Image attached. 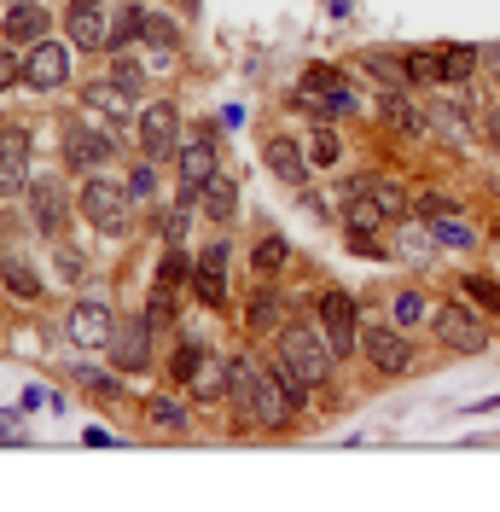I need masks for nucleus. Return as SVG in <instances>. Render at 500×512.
<instances>
[{
  "label": "nucleus",
  "instance_id": "obj_1",
  "mask_svg": "<svg viewBox=\"0 0 500 512\" xmlns=\"http://www.w3.org/2000/svg\"><path fill=\"white\" fill-rule=\"evenodd\" d=\"M280 361L297 373V379H309L314 390L332 379V367H338V350H332V338L320 332V320H285L280 326Z\"/></svg>",
  "mask_w": 500,
  "mask_h": 512
},
{
  "label": "nucleus",
  "instance_id": "obj_2",
  "mask_svg": "<svg viewBox=\"0 0 500 512\" xmlns=\"http://www.w3.org/2000/svg\"><path fill=\"white\" fill-rule=\"evenodd\" d=\"M76 210H82L99 233H111V239H123L128 222H134V198H128V187L111 181V175H88L82 192H76Z\"/></svg>",
  "mask_w": 500,
  "mask_h": 512
},
{
  "label": "nucleus",
  "instance_id": "obj_3",
  "mask_svg": "<svg viewBox=\"0 0 500 512\" xmlns=\"http://www.w3.org/2000/svg\"><path fill=\"white\" fill-rule=\"evenodd\" d=\"M268 384H274V367H256L250 355H233L227 361V408L239 425H262V408H268Z\"/></svg>",
  "mask_w": 500,
  "mask_h": 512
},
{
  "label": "nucleus",
  "instance_id": "obj_4",
  "mask_svg": "<svg viewBox=\"0 0 500 512\" xmlns=\"http://www.w3.org/2000/svg\"><path fill=\"white\" fill-rule=\"evenodd\" d=\"M175 175H181V204H198V192L221 175V140H216V128H198L192 140H181V152H175Z\"/></svg>",
  "mask_w": 500,
  "mask_h": 512
},
{
  "label": "nucleus",
  "instance_id": "obj_5",
  "mask_svg": "<svg viewBox=\"0 0 500 512\" xmlns=\"http://www.w3.org/2000/svg\"><path fill=\"white\" fill-rule=\"evenodd\" d=\"M431 332H437L442 350H454V355H483L489 350V320L477 315V309H466V303H442V309H431Z\"/></svg>",
  "mask_w": 500,
  "mask_h": 512
},
{
  "label": "nucleus",
  "instance_id": "obj_6",
  "mask_svg": "<svg viewBox=\"0 0 500 512\" xmlns=\"http://www.w3.org/2000/svg\"><path fill=\"white\" fill-rule=\"evenodd\" d=\"M314 320H320V332L332 338L338 361H344V355H355V338L367 332V326H361V303H355V297H349L344 286L320 291V303H314Z\"/></svg>",
  "mask_w": 500,
  "mask_h": 512
},
{
  "label": "nucleus",
  "instance_id": "obj_7",
  "mask_svg": "<svg viewBox=\"0 0 500 512\" xmlns=\"http://www.w3.org/2000/svg\"><path fill=\"white\" fill-rule=\"evenodd\" d=\"M152 320L146 315H123L111 326V338H105V355H111V367L117 373H146L152 367Z\"/></svg>",
  "mask_w": 500,
  "mask_h": 512
},
{
  "label": "nucleus",
  "instance_id": "obj_8",
  "mask_svg": "<svg viewBox=\"0 0 500 512\" xmlns=\"http://www.w3.org/2000/svg\"><path fill=\"white\" fill-rule=\"evenodd\" d=\"M70 41H53V35H41L30 41V53H24V88L35 94H59L64 82H70Z\"/></svg>",
  "mask_w": 500,
  "mask_h": 512
},
{
  "label": "nucleus",
  "instance_id": "obj_9",
  "mask_svg": "<svg viewBox=\"0 0 500 512\" xmlns=\"http://www.w3.org/2000/svg\"><path fill=\"white\" fill-rule=\"evenodd\" d=\"M361 355L373 361V373L402 379L407 367H413V338H407V326L384 320V326H367V332H361Z\"/></svg>",
  "mask_w": 500,
  "mask_h": 512
},
{
  "label": "nucleus",
  "instance_id": "obj_10",
  "mask_svg": "<svg viewBox=\"0 0 500 512\" xmlns=\"http://www.w3.org/2000/svg\"><path fill=\"white\" fill-rule=\"evenodd\" d=\"M134 128H140V152L152 163H163L169 152H181V111H175V99H146Z\"/></svg>",
  "mask_w": 500,
  "mask_h": 512
},
{
  "label": "nucleus",
  "instance_id": "obj_11",
  "mask_svg": "<svg viewBox=\"0 0 500 512\" xmlns=\"http://www.w3.org/2000/svg\"><path fill=\"white\" fill-rule=\"evenodd\" d=\"M111 326H117V315H111L99 297H82V303H70V309H64V338H70L76 350H105Z\"/></svg>",
  "mask_w": 500,
  "mask_h": 512
},
{
  "label": "nucleus",
  "instance_id": "obj_12",
  "mask_svg": "<svg viewBox=\"0 0 500 512\" xmlns=\"http://www.w3.org/2000/svg\"><path fill=\"white\" fill-rule=\"evenodd\" d=\"M30 216H35V233L47 245H59L64 227H70V192L59 181H30Z\"/></svg>",
  "mask_w": 500,
  "mask_h": 512
},
{
  "label": "nucleus",
  "instance_id": "obj_13",
  "mask_svg": "<svg viewBox=\"0 0 500 512\" xmlns=\"http://www.w3.org/2000/svg\"><path fill=\"white\" fill-rule=\"evenodd\" d=\"M192 297L210 303V309L227 303V239H210L198 251V262H192Z\"/></svg>",
  "mask_w": 500,
  "mask_h": 512
},
{
  "label": "nucleus",
  "instance_id": "obj_14",
  "mask_svg": "<svg viewBox=\"0 0 500 512\" xmlns=\"http://www.w3.org/2000/svg\"><path fill=\"white\" fill-rule=\"evenodd\" d=\"M30 187V134L0 128V198H18Z\"/></svg>",
  "mask_w": 500,
  "mask_h": 512
},
{
  "label": "nucleus",
  "instance_id": "obj_15",
  "mask_svg": "<svg viewBox=\"0 0 500 512\" xmlns=\"http://www.w3.org/2000/svg\"><path fill=\"white\" fill-rule=\"evenodd\" d=\"M64 35L76 53H111V24L105 6H64Z\"/></svg>",
  "mask_w": 500,
  "mask_h": 512
},
{
  "label": "nucleus",
  "instance_id": "obj_16",
  "mask_svg": "<svg viewBox=\"0 0 500 512\" xmlns=\"http://www.w3.org/2000/svg\"><path fill=\"white\" fill-rule=\"evenodd\" d=\"M262 163L280 175L285 187H309V152H303V140H291V134H268L262 140Z\"/></svg>",
  "mask_w": 500,
  "mask_h": 512
},
{
  "label": "nucleus",
  "instance_id": "obj_17",
  "mask_svg": "<svg viewBox=\"0 0 500 512\" xmlns=\"http://www.w3.org/2000/svg\"><path fill=\"white\" fill-rule=\"evenodd\" d=\"M53 30V12L41 6V0H12L6 12H0V35L12 41V47H30L41 35Z\"/></svg>",
  "mask_w": 500,
  "mask_h": 512
},
{
  "label": "nucleus",
  "instance_id": "obj_18",
  "mask_svg": "<svg viewBox=\"0 0 500 512\" xmlns=\"http://www.w3.org/2000/svg\"><path fill=\"white\" fill-rule=\"evenodd\" d=\"M111 152H117V140L105 128H82V123L64 128V163L70 169H99V163H111Z\"/></svg>",
  "mask_w": 500,
  "mask_h": 512
},
{
  "label": "nucleus",
  "instance_id": "obj_19",
  "mask_svg": "<svg viewBox=\"0 0 500 512\" xmlns=\"http://www.w3.org/2000/svg\"><path fill=\"white\" fill-rule=\"evenodd\" d=\"M431 53H437V82H448V88L471 82V70L483 64V47H471V41H437Z\"/></svg>",
  "mask_w": 500,
  "mask_h": 512
},
{
  "label": "nucleus",
  "instance_id": "obj_20",
  "mask_svg": "<svg viewBox=\"0 0 500 512\" xmlns=\"http://www.w3.org/2000/svg\"><path fill=\"white\" fill-rule=\"evenodd\" d=\"M378 111H384V123L390 128H402V134H413V140L431 134V117L407 99V88H384V94H378Z\"/></svg>",
  "mask_w": 500,
  "mask_h": 512
},
{
  "label": "nucleus",
  "instance_id": "obj_21",
  "mask_svg": "<svg viewBox=\"0 0 500 512\" xmlns=\"http://www.w3.org/2000/svg\"><path fill=\"white\" fill-rule=\"evenodd\" d=\"M82 105H88V111H99V117H111V123H128L134 94H128L117 76H105V82H88V88H82Z\"/></svg>",
  "mask_w": 500,
  "mask_h": 512
},
{
  "label": "nucleus",
  "instance_id": "obj_22",
  "mask_svg": "<svg viewBox=\"0 0 500 512\" xmlns=\"http://www.w3.org/2000/svg\"><path fill=\"white\" fill-rule=\"evenodd\" d=\"M460 105H466V99H431V128L454 140V152H471V146H477V134H471V123H466V111H460Z\"/></svg>",
  "mask_w": 500,
  "mask_h": 512
},
{
  "label": "nucleus",
  "instance_id": "obj_23",
  "mask_svg": "<svg viewBox=\"0 0 500 512\" xmlns=\"http://www.w3.org/2000/svg\"><path fill=\"white\" fill-rule=\"evenodd\" d=\"M0 286L12 291V297H18V303H35V297H41V274H35L30 262H18V256H6V262H0Z\"/></svg>",
  "mask_w": 500,
  "mask_h": 512
},
{
  "label": "nucleus",
  "instance_id": "obj_24",
  "mask_svg": "<svg viewBox=\"0 0 500 512\" xmlns=\"http://www.w3.org/2000/svg\"><path fill=\"white\" fill-rule=\"evenodd\" d=\"M140 41H146L152 53H181V24H175L169 12H152V6H146V24H140Z\"/></svg>",
  "mask_w": 500,
  "mask_h": 512
},
{
  "label": "nucleus",
  "instance_id": "obj_25",
  "mask_svg": "<svg viewBox=\"0 0 500 512\" xmlns=\"http://www.w3.org/2000/svg\"><path fill=\"white\" fill-rule=\"evenodd\" d=\"M204 361H210L204 338H181V344H175V355H169V379H175V384H192L198 373H204Z\"/></svg>",
  "mask_w": 500,
  "mask_h": 512
},
{
  "label": "nucleus",
  "instance_id": "obj_26",
  "mask_svg": "<svg viewBox=\"0 0 500 512\" xmlns=\"http://www.w3.org/2000/svg\"><path fill=\"white\" fill-rule=\"evenodd\" d=\"M431 239H437V251H471V245H483V233L471 222H460V216H437Z\"/></svg>",
  "mask_w": 500,
  "mask_h": 512
},
{
  "label": "nucleus",
  "instance_id": "obj_27",
  "mask_svg": "<svg viewBox=\"0 0 500 512\" xmlns=\"http://www.w3.org/2000/svg\"><path fill=\"white\" fill-rule=\"evenodd\" d=\"M250 332H280L285 326V309H280V291L274 286H256V297H250Z\"/></svg>",
  "mask_w": 500,
  "mask_h": 512
},
{
  "label": "nucleus",
  "instance_id": "obj_28",
  "mask_svg": "<svg viewBox=\"0 0 500 512\" xmlns=\"http://www.w3.org/2000/svg\"><path fill=\"white\" fill-rule=\"evenodd\" d=\"M303 152H309L314 169H332V163H344V140H338V128L314 123V128H309V140H303Z\"/></svg>",
  "mask_w": 500,
  "mask_h": 512
},
{
  "label": "nucleus",
  "instance_id": "obj_29",
  "mask_svg": "<svg viewBox=\"0 0 500 512\" xmlns=\"http://www.w3.org/2000/svg\"><path fill=\"white\" fill-rule=\"evenodd\" d=\"M146 425H157V431H187L192 408L175 402V396H146Z\"/></svg>",
  "mask_w": 500,
  "mask_h": 512
},
{
  "label": "nucleus",
  "instance_id": "obj_30",
  "mask_svg": "<svg viewBox=\"0 0 500 512\" xmlns=\"http://www.w3.org/2000/svg\"><path fill=\"white\" fill-rule=\"evenodd\" d=\"M198 210L210 216V222H233V210H239V192H233V181H210V187L198 192Z\"/></svg>",
  "mask_w": 500,
  "mask_h": 512
},
{
  "label": "nucleus",
  "instance_id": "obj_31",
  "mask_svg": "<svg viewBox=\"0 0 500 512\" xmlns=\"http://www.w3.org/2000/svg\"><path fill=\"white\" fill-rule=\"evenodd\" d=\"M285 256H291V245H285L280 233H262V239L250 245V268H256V274H280Z\"/></svg>",
  "mask_w": 500,
  "mask_h": 512
},
{
  "label": "nucleus",
  "instance_id": "obj_32",
  "mask_svg": "<svg viewBox=\"0 0 500 512\" xmlns=\"http://www.w3.org/2000/svg\"><path fill=\"white\" fill-rule=\"evenodd\" d=\"M140 24H146V6H140V0H128V6H117V18H111V53H123L128 41L140 35Z\"/></svg>",
  "mask_w": 500,
  "mask_h": 512
},
{
  "label": "nucleus",
  "instance_id": "obj_33",
  "mask_svg": "<svg viewBox=\"0 0 500 512\" xmlns=\"http://www.w3.org/2000/svg\"><path fill=\"white\" fill-rule=\"evenodd\" d=\"M187 390L198 396V402H221V396H227V361H216V355H210V361H204V373H198Z\"/></svg>",
  "mask_w": 500,
  "mask_h": 512
},
{
  "label": "nucleus",
  "instance_id": "obj_34",
  "mask_svg": "<svg viewBox=\"0 0 500 512\" xmlns=\"http://www.w3.org/2000/svg\"><path fill=\"white\" fill-rule=\"evenodd\" d=\"M413 210H419L425 222H437V216H460V198H454V192H442V187H419V192H413Z\"/></svg>",
  "mask_w": 500,
  "mask_h": 512
},
{
  "label": "nucleus",
  "instance_id": "obj_35",
  "mask_svg": "<svg viewBox=\"0 0 500 512\" xmlns=\"http://www.w3.org/2000/svg\"><path fill=\"white\" fill-rule=\"evenodd\" d=\"M390 320H396V326H407V332H413L419 320H431V309H425V297H419V291H413V286H402V291H396V297H390Z\"/></svg>",
  "mask_w": 500,
  "mask_h": 512
},
{
  "label": "nucleus",
  "instance_id": "obj_36",
  "mask_svg": "<svg viewBox=\"0 0 500 512\" xmlns=\"http://www.w3.org/2000/svg\"><path fill=\"white\" fill-rule=\"evenodd\" d=\"M157 286H163V291H181V286H192V262H187V251H181V245H169V251H163V268H157Z\"/></svg>",
  "mask_w": 500,
  "mask_h": 512
},
{
  "label": "nucleus",
  "instance_id": "obj_37",
  "mask_svg": "<svg viewBox=\"0 0 500 512\" xmlns=\"http://www.w3.org/2000/svg\"><path fill=\"white\" fill-rule=\"evenodd\" d=\"M361 64L373 70L384 88H413V82H407V53H402V59H390V53H367Z\"/></svg>",
  "mask_w": 500,
  "mask_h": 512
},
{
  "label": "nucleus",
  "instance_id": "obj_38",
  "mask_svg": "<svg viewBox=\"0 0 500 512\" xmlns=\"http://www.w3.org/2000/svg\"><path fill=\"white\" fill-rule=\"evenodd\" d=\"M460 291H466V303H477V309H495V315H500V280H495V274H466V280H460Z\"/></svg>",
  "mask_w": 500,
  "mask_h": 512
},
{
  "label": "nucleus",
  "instance_id": "obj_39",
  "mask_svg": "<svg viewBox=\"0 0 500 512\" xmlns=\"http://www.w3.org/2000/svg\"><path fill=\"white\" fill-rule=\"evenodd\" d=\"M407 82H413V88H431V82H437V53H431V47H413V53H407Z\"/></svg>",
  "mask_w": 500,
  "mask_h": 512
},
{
  "label": "nucleus",
  "instance_id": "obj_40",
  "mask_svg": "<svg viewBox=\"0 0 500 512\" xmlns=\"http://www.w3.org/2000/svg\"><path fill=\"white\" fill-rule=\"evenodd\" d=\"M12 88H24V53L6 41L0 47V94H12Z\"/></svg>",
  "mask_w": 500,
  "mask_h": 512
},
{
  "label": "nucleus",
  "instance_id": "obj_41",
  "mask_svg": "<svg viewBox=\"0 0 500 512\" xmlns=\"http://www.w3.org/2000/svg\"><path fill=\"white\" fill-rule=\"evenodd\" d=\"M152 192H157V163L146 158V163H134V169H128V198H134V204H146Z\"/></svg>",
  "mask_w": 500,
  "mask_h": 512
},
{
  "label": "nucleus",
  "instance_id": "obj_42",
  "mask_svg": "<svg viewBox=\"0 0 500 512\" xmlns=\"http://www.w3.org/2000/svg\"><path fill=\"white\" fill-rule=\"evenodd\" d=\"M146 320H152V332H169L175 326V291H152V303H146Z\"/></svg>",
  "mask_w": 500,
  "mask_h": 512
},
{
  "label": "nucleus",
  "instance_id": "obj_43",
  "mask_svg": "<svg viewBox=\"0 0 500 512\" xmlns=\"http://www.w3.org/2000/svg\"><path fill=\"white\" fill-rule=\"evenodd\" d=\"M53 262H59V280H70V286H76V280H82V268H88V262H82V251H70V245H53Z\"/></svg>",
  "mask_w": 500,
  "mask_h": 512
},
{
  "label": "nucleus",
  "instance_id": "obj_44",
  "mask_svg": "<svg viewBox=\"0 0 500 512\" xmlns=\"http://www.w3.org/2000/svg\"><path fill=\"white\" fill-rule=\"evenodd\" d=\"M344 251H349V256H378V262L390 256V251L373 239V233H344Z\"/></svg>",
  "mask_w": 500,
  "mask_h": 512
},
{
  "label": "nucleus",
  "instance_id": "obj_45",
  "mask_svg": "<svg viewBox=\"0 0 500 512\" xmlns=\"http://www.w3.org/2000/svg\"><path fill=\"white\" fill-rule=\"evenodd\" d=\"M111 76H117V82H123L128 94L140 99V64H134V59H123V53H117V64H111Z\"/></svg>",
  "mask_w": 500,
  "mask_h": 512
},
{
  "label": "nucleus",
  "instance_id": "obj_46",
  "mask_svg": "<svg viewBox=\"0 0 500 512\" xmlns=\"http://www.w3.org/2000/svg\"><path fill=\"white\" fill-rule=\"evenodd\" d=\"M483 140L500 152V105H489V111H483Z\"/></svg>",
  "mask_w": 500,
  "mask_h": 512
},
{
  "label": "nucleus",
  "instance_id": "obj_47",
  "mask_svg": "<svg viewBox=\"0 0 500 512\" xmlns=\"http://www.w3.org/2000/svg\"><path fill=\"white\" fill-rule=\"evenodd\" d=\"M82 443H88V448H111L117 437H111V431H99V425H94V431H82Z\"/></svg>",
  "mask_w": 500,
  "mask_h": 512
},
{
  "label": "nucleus",
  "instance_id": "obj_48",
  "mask_svg": "<svg viewBox=\"0 0 500 512\" xmlns=\"http://www.w3.org/2000/svg\"><path fill=\"white\" fill-rule=\"evenodd\" d=\"M70 6H99V0H70Z\"/></svg>",
  "mask_w": 500,
  "mask_h": 512
},
{
  "label": "nucleus",
  "instance_id": "obj_49",
  "mask_svg": "<svg viewBox=\"0 0 500 512\" xmlns=\"http://www.w3.org/2000/svg\"><path fill=\"white\" fill-rule=\"evenodd\" d=\"M0 262H6V256H0Z\"/></svg>",
  "mask_w": 500,
  "mask_h": 512
}]
</instances>
